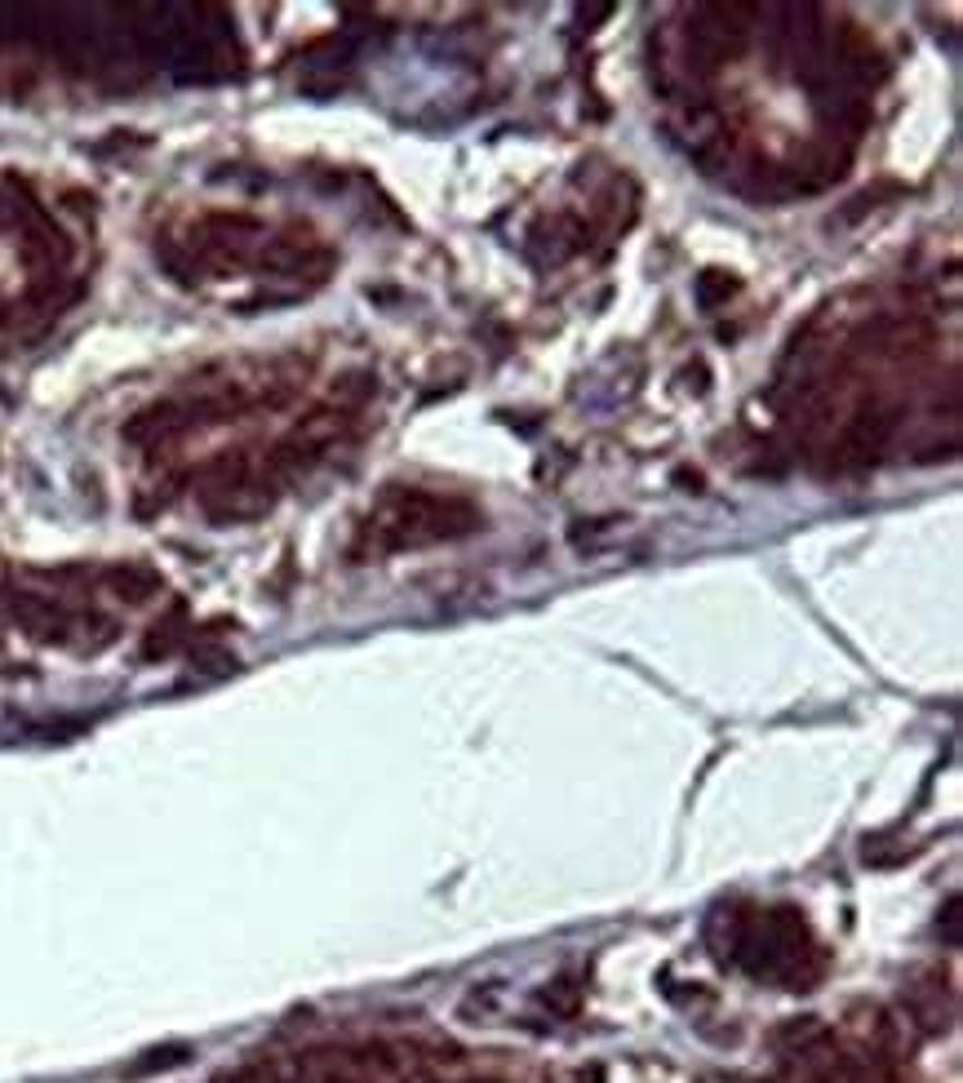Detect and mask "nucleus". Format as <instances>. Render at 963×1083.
I'll return each instance as SVG.
<instances>
[{
    "mask_svg": "<svg viewBox=\"0 0 963 1083\" xmlns=\"http://www.w3.org/2000/svg\"><path fill=\"white\" fill-rule=\"evenodd\" d=\"M369 520H373L378 551L423 547V542H440V537H466L479 528V511L471 502L436 498L427 489H391Z\"/></svg>",
    "mask_w": 963,
    "mask_h": 1083,
    "instance_id": "obj_1",
    "label": "nucleus"
},
{
    "mask_svg": "<svg viewBox=\"0 0 963 1083\" xmlns=\"http://www.w3.org/2000/svg\"><path fill=\"white\" fill-rule=\"evenodd\" d=\"M537 1003L542 1008H550L556 1017H578L582 1012V981H573V977H556L550 986H542L537 990Z\"/></svg>",
    "mask_w": 963,
    "mask_h": 1083,
    "instance_id": "obj_2",
    "label": "nucleus"
},
{
    "mask_svg": "<svg viewBox=\"0 0 963 1083\" xmlns=\"http://www.w3.org/2000/svg\"><path fill=\"white\" fill-rule=\"evenodd\" d=\"M825 1035V1022H817V1017H799V1022H786L782 1031H777V1044H782V1052H790V1057H799V1052H808L812 1044H821Z\"/></svg>",
    "mask_w": 963,
    "mask_h": 1083,
    "instance_id": "obj_3",
    "label": "nucleus"
},
{
    "mask_svg": "<svg viewBox=\"0 0 963 1083\" xmlns=\"http://www.w3.org/2000/svg\"><path fill=\"white\" fill-rule=\"evenodd\" d=\"M693 294H698V302H702L706 311H715V307H724V302L737 294V276H728V271H702L698 285H693Z\"/></svg>",
    "mask_w": 963,
    "mask_h": 1083,
    "instance_id": "obj_4",
    "label": "nucleus"
},
{
    "mask_svg": "<svg viewBox=\"0 0 963 1083\" xmlns=\"http://www.w3.org/2000/svg\"><path fill=\"white\" fill-rule=\"evenodd\" d=\"M937 928L946 932V945H959V902H954V897H950L946 911L937 915Z\"/></svg>",
    "mask_w": 963,
    "mask_h": 1083,
    "instance_id": "obj_5",
    "label": "nucleus"
},
{
    "mask_svg": "<svg viewBox=\"0 0 963 1083\" xmlns=\"http://www.w3.org/2000/svg\"><path fill=\"white\" fill-rule=\"evenodd\" d=\"M578 1083H604V1070L591 1066V1070H578Z\"/></svg>",
    "mask_w": 963,
    "mask_h": 1083,
    "instance_id": "obj_6",
    "label": "nucleus"
},
{
    "mask_svg": "<svg viewBox=\"0 0 963 1083\" xmlns=\"http://www.w3.org/2000/svg\"><path fill=\"white\" fill-rule=\"evenodd\" d=\"M404 1083H444V1079H436V1074H408Z\"/></svg>",
    "mask_w": 963,
    "mask_h": 1083,
    "instance_id": "obj_7",
    "label": "nucleus"
},
{
    "mask_svg": "<svg viewBox=\"0 0 963 1083\" xmlns=\"http://www.w3.org/2000/svg\"><path fill=\"white\" fill-rule=\"evenodd\" d=\"M485 1083H494V1079H485Z\"/></svg>",
    "mask_w": 963,
    "mask_h": 1083,
    "instance_id": "obj_8",
    "label": "nucleus"
}]
</instances>
